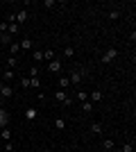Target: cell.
Listing matches in <instances>:
<instances>
[{
  "mask_svg": "<svg viewBox=\"0 0 136 152\" xmlns=\"http://www.w3.org/2000/svg\"><path fill=\"white\" fill-rule=\"evenodd\" d=\"M57 5V2H55V0H43V7H48V9H52V7Z\"/></svg>",
  "mask_w": 136,
  "mask_h": 152,
  "instance_id": "31",
  "label": "cell"
},
{
  "mask_svg": "<svg viewBox=\"0 0 136 152\" xmlns=\"http://www.w3.org/2000/svg\"><path fill=\"white\" fill-rule=\"evenodd\" d=\"M55 127H57L59 132H64L66 127H68V123H66V118H61V116H59V118H55Z\"/></svg>",
  "mask_w": 136,
  "mask_h": 152,
  "instance_id": "13",
  "label": "cell"
},
{
  "mask_svg": "<svg viewBox=\"0 0 136 152\" xmlns=\"http://www.w3.org/2000/svg\"><path fill=\"white\" fill-rule=\"evenodd\" d=\"M20 89H30V77H20Z\"/></svg>",
  "mask_w": 136,
  "mask_h": 152,
  "instance_id": "29",
  "label": "cell"
},
{
  "mask_svg": "<svg viewBox=\"0 0 136 152\" xmlns=\"http://www.w3.org/2000/svg\"><path fill=\"white\" fill-rule=\"evenodd\" d=\"M14 75H16V73H14L12 68H7L5 73H2V80H5V82H9V80H14Z\"/></svg>",
  "mask_w": 136,
  "mask_h": 152,
  "instance_id": "28",
  "label": "cell"
},
{
  "mask_svg": "<svg viewBox=\"0 0 136 152\" xmlns=\"http://www.w3.org/2000/svg\"><path fill=\"white\" fill-rule=\"evenodd\" d=\"M120 16H123L120 9H111V12H109V20H120Z\"/></svg>",
  "mask_w": 136,
  "mask_h": 152,
  "instance_id": "21",
  "label": "cell"
},
{
  "mask_svg": "<svg viewBox=\"0 0 136 152\" xmlns=\"http://www.w3.org/2000/svg\"><path fill=\"white\" fill-rule=\"evenodd\" d=\"M41 152H52V150H48V148H45V150H41Z\"/></svg>",
  "mask_w": 136,
  "mask_h": 152,
  "instance_id": "33",
  "label": "cell"
},
{
  "mask_svg": "<svg viewBox=\"0 0 136 152\" xmlns=\"http://www.w3.org/2000/svg\"><path fill=\"white\" fill-rule=\"evenodd\" d=\"M73 100H77L79 104H82V102H86V100H89V93H86V91H77V95H75Z\"/></svg>",
  "mask_w": 136,
  "mask_h": 152,
  "instance_id": "16",
  "label": "cell"
},
{
  "mask_svg": "<svg viewBox=\"0 0 136 152\" xmlns=\"http://www.w3.org/2000/svg\"><path fill=\"white\" fill-rule=\"evenodd\" d=\"M30 77H39V66H30Z\"/></svg>",
  "mask_w": 136,
  "mask_h": 152,
  "instance_id": "30",
  "label": "cell"
},
{
  "mask_svg": "<svg viewBox=\"0 0 136 152\" xmlns=\"http://www.w3.org/2000/svg\"><path fill=\"white\" fill-rule=\"evenodd\" d=\"M68 80H71V84H73V86H77L79 82H84V70H82V68L73 70L71 75H68Z\"/></svg>",
  "mask_w": 136,
  "mask_h": 152,
  "instance_id": "3",
  "label": "cell"
},
{
  "mask_svg": "<svg viewBox=\"0 0 136 152\" xmlns=\"http://www.w3.org/2000/svg\"><path fill=\"white\" fill-rule=\"evenodd\" d=\"M55 100H57L59 104H64V107H71L73 102H75L71 95H68V91H61V89H57V93H55Z\"/></svg>",
  "mask_w": 136,
  "mask_h": 152,
  "instance_id": "1",
  "label": "cell"
},
{
  "mask_svg": "<svg viewBox=\"0 0 136 152\" xmlns=\"http://www.w3.org/2000/svg\"><path fill=\"white\" fill-rule=\"evenodd\" d=\"M120 152H134V139H132V141H125L123 148H120Z\"/></svg>",
  "mask_w": 136,
  "mask_h": 152,
  "instance_id": "17",
  "label": "cell"
},
{
  "mask_svg": "<svg viewBox=\"0 0 136 152\" xmlns=\"http://www.w3.org/2000/svg\"><path fill=\"white\" fill-rule=\"evenodd\" d=\"M27 18H30V14H27V9H20V12L16 14V23H18V25L27 23Z\"/></svg>",
  "mask_w": 136,
  "mask_h": 152,
  "instance_id": "10",
  "label": "cell"
},
{
  "mask_svg": "<svg viewBox=\"0 0 136 152\" xmlns=\"http://www.w3.org/2000/svg\"><path fill=\"white\" fill-rule=\"evenodd\" d=\"M89 100L93 102V104H97V102H102V100H104V93H102L100 89H93V91L89 93Z\"/></svg>",
  "mask_w": 136,
  "mask_h": 152,
  "instance_id": "8",
  "label": "cell"
},
{
  "mask_svg": "<svg viewBox=\"0 0 136 152\" xmlns=\"http://www.w3.org/2000/svg\"><path fill=\"white\" fill-rule=\"evenodd\" d=\"M18 32H20V25H18V23H9V25H7V34H9V37H16Z\"/></svg>",
  "mask_w": 136,
  "mask_h": 152,
  "instance_id": "11",
  "label": "cell"
},
{
  "mask_svg": "<svg viewBox=\"0 0 136 152\" xmlns=\"http://www.w3.org/2000/svg\"><path fill=\"white\" fill-rule=\"evenodd\" d=\"M64 57L66 59H73V57H75V48H73V45H66V48H64Z\"/></svg>",
  "mask_w": 136,
  "mask_h": 152,
  "instance_id": "18",
  "label": "cell"
},
{
  "mask_svg": "<svg viewBox=\"0 0 136 152\" xmlns=\"http://www.w3.org/2000/svg\"><path fill=\"white\" fill-rule=\"evenodd\" d=\"M102 129H104L102 123H93V125H91V132L93 134H102Z\"/></svg>",
  "mask_w": 136,
  "mask_h": 152,
  "instance_id": "27",
  "label": "cell"
},
{
  "mask_svg": "<svg viewBox=\"0 0 136 152\" xmlns=\"http://www.w3.org/2000/svg\"><path fill=\"white\" fill-rule=\"evenodd\" d=\"M12 95H14V89H12L7 82H0V98H2V100H7V98H12Z\"/></svg>",
  "mask_w": 136,
  "mask_h": 152,
  "instance_id": "6",
  "label": "cell"
},
{
  "mask_svg": "<svg viewBox=\"0 0 136 152\" xmlns=\"http://www.w3.org/2000/svg\"><path fill=\"white\" fill-rule=\"evenodd\" d=\"M9 121H12V116H9V111H7L5 107H0V129H5V127H9Z\"/></svg>",
  "mask_w": 136,
  "mask_h": 152,
  "instance_id": "4",
  "label": "cell"
},
{
  "mask_svg": "<svg viewBox=\"0 0 136 152\" xmlns=\"http://www.w3.org/2000/svg\"><path fill=\"white\" fill-rule=\"evenodd\" d=\"M32 61H34V66H36L39 61H45L43 59V50H32Z\"/></svg>",
  "mask_w": 136,
  "mask_h": 152,
  "instance_id": "14",
  "label": "cell"
},
{
  "mask_svg": "<svg viewBox=\"0 0 136 152\" xmlns=\"http://www.w3.org/2000/svg\"><path fill=\"white\" fill-rule=\"evenodd\" d=\"M61 68H64V64H61L59 57H55L52 61H48V70H50V73H61Z\"/></svg>",
  "mask_w": 136,
  "mask_h": 152,
  "instance_id": "5",
  "label": "cell"
},
{
  "mask_svg": "<svg viewBox=\"0 0 136 152\" xmlns=\"http://www.w3.org/2000/svg\"><path fill=\"white\" fill-rule=\"evenodd\" d=\"M5 64H7V68H12V70H14L16 66H18V57H7Z\"/></svg>",
  "mask_w": 136,
  "mask_h": 152,
  "instance_id": "20",
  "label": "cell"
},
{
  "mask_svg": "<svg viewBox=\"0 0 136 152\" xmlns=\"http://www.w3.org/2000/svg\"><path fill=\"white\" fill-rule=\"evenodd\" d=\"M68 86H71V80H68V77H59V89L66 91Z\"/></svg>",
  "mask_w": 136,
  "mask_h": 152,
  "instance_id": "23",
  "label": "cell"
},
{
  "mask_svg": "<svg viewBox=\"0 0 136 152\" xmlns=\"http://www.w3.org/2000/svg\"><path fill=\"white\" fill-rule=\"evenodd\" d=\"M9 52H12L9 57H16V55L20 52V45H18V43H9Z\"/></svg>",
  "mask_w": 136,
  "mask_h": 152,
  "instance_id": "24",
  "label": "cell"
},
{
  "mask_svg": "<svg viewBox=\"0 0 136 152\" xmlns=\"http://www.w3.org/2000/svg\"><path fill=\"white\" fill-rule=\"evenodd\" d=\"M0 139L5 141V143H7V141H12V129H9V127H5V129H0Z\"/></svg>",
  "mask_w": 136,
  "mask_h": 152,
  "instance_id": "15",
  "label": "cell"
},
{
  "mask_svg": "<svg viewBox=\"0 0 136 152\" xmlns=\"http://www.w3.org/2000/svg\"><path fill=\"white\" fill-rule=\"evenodd\" d=\"M30 89H41V80L39 77H30Z\"/></svg>",
  "mask_w": 136,
  "mask_h": 152,
  "instance_id": "26",
  "label": "cell"
},
{
  "mask_svg": "<svg viewBox=\"0 0 136 152\" xmlns=\"http://www.w3.org/2000/svg\"><path fill=\"white\" fill-rule=\"evenodd\" d=\"M57 57V55H55V50H52V48H48V50H43V59L45 61H52V59Z\"/></svg>",
  "mask_w": 136,
  "mask_h": 152,
  "instance_id": "22",
  "label": "cell"
},
{
  "mask_svg": "<svg viewBox=\"0 0 136 152\" xmlns=\"http://www.w3.org/2000/svg\"><path fill=\"white\" fill-rule=\"evenodd\" d=\"M0 43H2V45H9V43H14V37H9V34L5 32V34H0Z\"/></svg>",
  "mask_w": 136,
  "mask_h": 152,
  "instance_id": "19",
  "label": "cell"
},
{
  "mask_svg": "<svg viewBox=\"0 0 136 152\" xmlns=\"http://www.w3.org/2000/svg\"><path fill=\"white\" fill-rule=\"evenodd\" d=\"M18 45H20V50L25 52V50H32V48H34V41H32L30 37H25V39H23V41H20Z\"/></svg>",
  "mask_w": 136,
  "mask_h": 152,
  "instance_id": "9",
  "label": "cell"
},
{
  "mask_svg": "<svg viewBox=\"0 0 136 152\" xmlns=\"http://www.w3.org/2000/svg\"><path fill=\"white\" fill-rule=\"evenodd\" d=\"M116 59H118V50L116 48H109V50H104V55H102L100 61L102 64H111V61H116Z\"/></svg>",
  "mask_w": 136,
  "mask_h": 152,
  "instance_id": "2",
  "label": "cell"
},
{
  "mask_svg": "<svg viewBox=\"0 0 136 152\" xmlns=\"http://www.w3.org/2000/svg\"><path fill=\"white\" fill-rule=\"evenodd\" d=\"M23 116H25V121L32 123V121H36V118H39V109H36V107H27L25 111H23Z\"/></svg>",
  "mask_w": 136,
  "mask_h": 152,
  "instance_id": "7",
  "label": "cell"
},
{
  "mask_svg": "<svg viewBox=\"0 0 136 152\" xmlns=\"http://www.w3.org/2000/svg\"><path fill=\"white\" fill-rule=\"evenodd\" d=\"M102 150H104V152L116 150V143H113V139H104V141H102Z\"/></svg>",
  "mask_w": 136,
  "mask_h": 152,
  "instance_id": "12",
  "label": "cell"
},
{
  "mask_svg": "<svg viewBox=\"0 0 136 152\" xmlns=\"http://www.w3.org/2000/svg\"><path fill=\"white\" fill-rule=\"evenodd\" d=\"M5 152H14V143H12V141H7V143H5Z\"/></svg>",
  "mask_w": 136,
  "mask_h": 152,
  "instance_id": "32",
  "label": "cell"
},
{
  "mask_svg": "<svg viewBox=\"0 0 136 152\" xmlns=\"http://www.w3.org/2000/svg\"><path fill=\"white\" fill-rule=\"evenodd\" d=\"M82 111H84V114H91V111H93V102H91V100L82 102Z\"/></svg>",
  "mask_w": 136,
  "mask_h": 152,
  "instance_id": "25",
  "label": "cell"
}]
</instances>
